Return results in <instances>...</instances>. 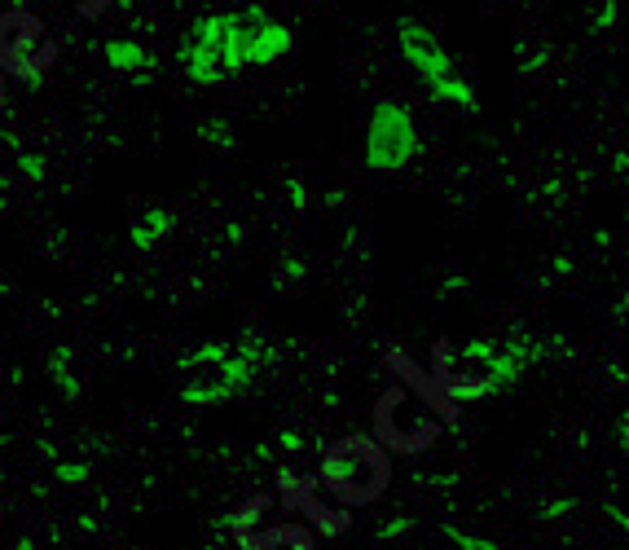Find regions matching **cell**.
<instances>
[{"label":"cell","mask_w":629,"mask_h":550,"mask_svg":"<svg viewBox=\"0 0 629 550\" xmlns=\"http://www.w3.org/2000/svg\"><path fill=\"white\" fill-rule=\"evenodd\" d=\"M242 9H225V14H203L190 31L181 36V49H176V62L190 75L194 84L212 88L229 75H238L247 58H242Z\"/></svg>","instance_id":"cell-1"},{"label":"cell","mask_w":629,"mask_h":550,"mask_svg":"<svg viewBox=\"0 0 629 550\" xmlns=\"http://www.w3.org/2000/svg\"><path fill=\"white\" fill-rule=\"evenodd\" d=\"M392 480V458L374 436H344L322 454V484L344 506L374 502Z\"/></svg>","instance_id":"cell-2"},{"label":"cell","mask_w":629,"mask_h":550,"mask_svg":"<svg viewBox=\"0 0 629 550\" xmlns=\"http://www.w3.org/2000/svg\"><path fill=\"white\" fill-rule=\"evenodd\" d=\"M440 410L414 388H388L379 396V410H374V440H379L388 454H418V449L436 445L440 436Z\"/></svg>","instance_id":"cell-3"},{"label":"cell","mask_w":629,"mask_h":550,"mask_svg":"<svg viewBox=\"0 0 629 550\" xmlns=\"http://www.w3.org/2000/svg\"><path fill=\"white\" fill-rule=\"evenodd\" d=\"M423 150V137H418V124L405 102H379L370 110L366 124V146H361V159H366L370 172H401L410 168Z\"/></svg>","instance_id":"cell-4"},{"label":"cell","mask_w":629,"mask_h":550,"mask_svg":"<svg viewBox=\"0 0 629 550\" xmlns=\"http://www.w3.org/2000/svg\"><path fill=\"white\" fill-rule=\"evenodd\" d=\"M49 66H53L49 31L22 9L0 14V71L18 75V80H40Z\"/></svg>","instance_id":"cell-5"},{"label":"cell","mask_w":629,"mask_h":550,"mask_svg":"<svg viewBox=\"0 0 629 550\" xmlns=\"http://www.w3.org/2000/svg\"><path fill=\"white\" fill-rule=\"evenodd\" d=\"M396 49H401V58L410 62V71L423 84H436V80H445V75H454V58H449V49L440 44V36L427 22H418V18L396 22Z\"/></svg>","instance_id":"cell-6"},{"label":"cell","mask_w":629,"mask_h":550,"mask_svg":"<svg viewBox=\"0 0 629 550\" xmlns=\"http://www.w3.org/2000/svg\"><path fill=\"white\" fill-rule=\"evenodd\" d=\"M242 22H247V31H242V58H247V66H256V71L278 66L286 53L295 49V31L273 18L264 5L242 9Z\"/></svg>","instance_id":"cell-7"},{"label":"cell","mask_w":629,"mask_h":550,"mask_svg":"<svg viewBox=\"0 0 629 550\" xmlns=\"http://www.w3.org/2000/svg\"><path fill=\"white\" fill-rule=\"evenodd\" d=\"M106 62L115 66V71L137 75V80H154V71H159V62L146 53V44H137V40H128V36H119V40L106 44Z\"/></svg>","instance_id":"cell-8"},{"label":"cell","mask_w":629,"mask_h":550,"mask_svg":"<svg viewBox=\"0 0 629 550\" xmlns=\"http://www.w3.org/2000/svg\"><path fill=\"white\" fill-rule=\"evenodd\" d=\"M176 229V216L168 212V207H150L146 216L132 225V247H141V251H150L154 242H163Z\"/></svg>","instance_id":"cell-9"},{"label":"cell","mask_w":629,"mask_h":550,"mask_svg":"<svg viewBox=\"0 0 629 550\" xmlns=\"http://www.w3.org/2000/svg\"><path fill=\"white\" fill-rule=\"evenodd\" d=\"M427 93L436 97V102H445V106H454V110H480V97H476V88H471L462 75H445V80H436V84H427Z\"/></svg>","instance_id":"cell-10"},{"label":"cell","mask_w":629,"mask_h":550,"mask_svg":"<svg viewBox=\"0 0 629 550\" xmlns=\"http://www.w3.org/2000/svg\"><path fill=\"white\" fill-rule=\"evenodd\" d=\"M225 357H229V344H225V339H207V344H198L194 352H185L181 366H185V370H212V366H220Z\"/></svg>","instance_id":"cell-11"},{"label":"cell","mask_w":629,"mask_h":550,"mask_svg":"<svg viewBox=\"0 0 629 550\" xmlns=\"http://www.w3.org/2000/svg\"><path fill=\"white\" fill-rule=\"evenodd\" d=\"M198 137H203L212 150H234V128H229V119H220V115L203 119V124H198Z\"/></svg>","instance_id":"cell-12"},{"label":"cell","mask_w":629,"mask_h":550,"mask_svg":"<svg viewBox=\"0 0 629 550\" xmlns=\"http://www.w3.org/2000/svg\"><path fill=\"white\" fill-rule=\"evenodd\" d=\"M304 511H308V520H313L317 528H322L326 537L344 533V524H348V515H339V511H326V506H317V502H304Z\"/></svg>","instance_id":"cell-13"},{"label":"cell","mask_w":629,"mask_h":550,"mask_svg":"<svg viewBox=\"0 0 629 550\" xmlns=\"http://www.w3.org/2000/svg\"><path fill=\"white\" fill-rule=\"evenodd\" d=\"M410 528H414V515L410 511H396V515H388V520L374 528V537H379V542H401Z\"/></svg>","instance_id":"cell-14"},{"label":"cell","mask_w":629,"mask_h":550,"mask_svg":"<svg viewBox=\"0 0 629 550\" xmlns=\"http://www.w3.org/2000/svg\"><path fill=\"white\" fill-rule=\"evenodd\" d=\"M53 476H58L62 484H84V480H88V462H80V458H58V462H53Z\"/></svg>","instance_id":"cell-15"},{"label":"cell","mask_w":629,"mask_h":550,"mask_svg":"<svg viewBox=\"0 0 629 550\" xmlns=\"http://www.w3.org/2000/svg\"><path fill=\"white\" fill-rule=\"evenodd\" d=\"M445 537L454 542L458 550H498V542H489V537H476V533H462V528H445Z\"/></svg>","instance_id":"cell-16"},{"label":"cell","mask_w":629,"mask_h":550,"mask_svg":"<svg viewBox=\"0 0 629 550\" xmlns=\"http://www.w3.org/2000/svg\"><path fill=\"white\" fill-rule=\"evenodd\" d=\"M572 506H577L572 498H555V502H546L542 511H537V520H559V515H568V511H572Z\"/></svg>","instance_id":"cell-17"},{"label":"cell","mask_w":629,"mask_h":550,"mask_svg":"<svg viewBox=\"0 0 629 550\" xmlns=\"http://www.w3.org/2000/svg\"><path fill=\"white\" fill-rule=\"evenodd\" d=\"M616 449H621V458L629 462V410L616 418Z\"/></svg>","instance_id":"cell-18"},{"label":"cell","mask_w":629,"mask_h":550,"mask_svg":"<svg viewBox=\"0 0 629 550\" xmlns=\"http://www.w3.org/2000/svg\"><path fill=\"white\" fill-rule=\"evenodd\" d=\"M616 27V0H608V5L594 14V31H612Z\"/></svg>","instance_id":"cell-19"},{"label":"cell","mask_w":629,"mask_h":550,"mask_svg":"<svg viewBox=\"0 0 629 550\" xmlns=\"http://www.w3.org/2000/svg\"><path fill=\"white\" fill-rule=\"evenodd\" d=\"M603 515H608V520H612L616 528H621V533H629V511H625V506L608 502V506H603Z\"/></svg>","instance_id":"cell-20"},{"label":"cell","mask_w":629,"mask_h":550,"mask_svg":"<svg viewBox=\"0 0 629 550\" xmlns=\"http://www.w3.org/2000/svg\"><path fill=\"white\" fill-rule=\"evenodd\" d=\"M286 194H291V207H308V194L300 181H286Z\"/></svg>","instance_id":"cell-21"},{"label":"cell","mask_w":629,"mask_h":550,"mask_svg":"<svg viewBox=\"0 0 629 550\" xmlns=\"http://www.w3.org/2000/svg\"><path fill=\"white\" fill-rule=\"evenodd\" d=\"M278 445H282V449H304L308 440H304L300 432H282V436H278Z\"/></svg>","instance_id":"cell-22"},{"label":"cell","mask_w":629,"mask_h":550,"mask_svg":"<svg viewBox=\"0 0 629 550\" xmlns=\"http://www.w3.org/2000/svg\"><path fill=\"white\" fill-rule=\"evenodd\" d=\"M612 172H629V150H625V154H616V159H612Z\"/></svg>","instance_id":"cell-23"},{"label":"cell","mask_w":629,"mask_h":550,"mask_svg":"<svg viewBox=\"0 0 629 550\" xmlns=\"http://www.w3.org/2000/svg\"><path fill=\"white\" fill-rule=\"evenodd\" d=\"M0 110H5V75H0Z\"/></svg>","instance_id":"cell-24"},{"label":"cell","mask_w":629,"mask_h":550,"mask_svg":"<svg viewBox=\"0 0 629 550\" xmlns=\"http://www.w3.org/2000/svg\"><path fill=\"white\" fill-rule=\"evenodd\" d=\"M203 550H220V546H216V542H212V546H203Z\"/></svg>","instance_id":"cell-25"}]
</instances>
